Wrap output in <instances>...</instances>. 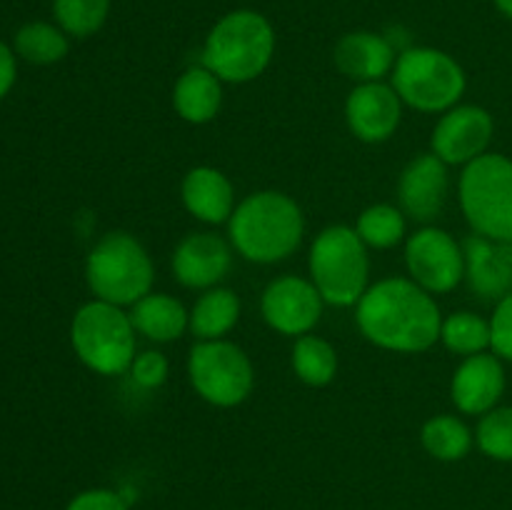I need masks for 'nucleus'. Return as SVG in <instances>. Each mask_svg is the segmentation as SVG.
Instances as JSON below:
<instances>
[{
	"instance_id": "1",
	"label": "nucleus",
	"mask_w": 512,
	"mask_h": 510,
	"mask_svg": "<svg viewBox=\"0 0 512 510\" xmlns=\"http://www.w3.org/2000/svg\"><path fill=\"white\" fill-rule=\"evenodd\" d=\"M355 323L368 343L393 353H425L440 340L443 313L435 295L415 280L390 275L368 285L355 305Z\"/></svg>"
},
{
	"instance_id": "2",
	"label": "nucleus",
	"mask_w": 512,
	"mask_h": 510,
	"mask_svg": "<svg viewBox=\"0 0 512 510\" xmlns=\"http://www.w3.org/2000/svg\"><path fill=\"white\" fill-rule=\"evenodd\" d=\"M305 235V215L290 195L258 190L235 205L228 220V240L235 253L255 265L288 260Z\"/></svg>"
},
{
	"instance_id": "3",
	"label": "nucleus",
	"mask_w": 512,
	"mask_h": 510,
	"mask_svg": "<svg viewBox=\"0 0 512 510\" xmlns=\"http://www.w3.org/2000/svg\"><path fill=\"white\" fill-rule=\"evenodd\" d=\"M275 55V30L258 10H233L210 28L200 65L223 83L243 85L260 78Z\"/></svg>"
},
{
	"instance_id": "4",
	"label": "nucleus",
	"mask_w": 512,
	"mask_h": 510,
	"mask_svg": "<svg viewBox=\"0 0 512 510\" xmlns=\"http://www.w3.org/2000/svg\"><path fill=\"white\" fill-rule=\"evenodd\" d=\"M85 280L98 300L125 308L153 293L155 265L145 245L125 230H110L85 258Z\"/></svg>"
},
{
	"instance_id": "5",
	"label": "nucleus",
	"mask_w": 512,
	"mask_h": 510,
	"mask_svg": "<svg viewBox=\"0 0 512 510\" xmlns=\"http://www.w3.org/2000/svg\"><path fill=\"white\" fill-rule=\"evenodd\" d=\"M308 273L320 298L335 308L358 305L368 290V245L350 225H328L315 235L308 253Z\"/></svg>"
},
{
	"instance_id": "6",
	"label": "nucleus",
	"mask_w": 512,
	"mask_h": 510,
	"mask_svg": "<svg viewBox=\"0 0 512 510\" xmlns=\"http://www.w3.org/2000/svg\"><path fill=\"white\" fill-rule=\"evenodd\" d=\"M135 325L130 313L105 300H88L70 320V345L80 363L93 373L113 378L133 365Z\"/></svg>"
},
{
	"instance_id": "7",
	"label": "nucleus",
	"mask_w": 512,
	"mask_h": 510,
	"mask_svg": "<svg viewBox=\"0 0 512 510\" xmlns=\"http://www.w3.org/2000/svg\"><path fill=\"white\" fill-rule=\"evenodd\" d=\"M390 85L408 108L443 115L445 110L460 105L468 88V75L450 53L420 45L400 50L390 73Z\"/></svg>"
},
{
	"instance_id": "8",
	"label": "nucleus",
	"mask_w": 512,
	"mask_h": 510,
	"mask_svg": "<svg viewBox=\"0 0 512 510\" xmlns=\"http://www.w3.org/2000/svg\"><path fill=\"white\" fill-rule=\"evenodd\" d=\"M458 200L473 233L512 243V158L485 153L465 165Z\"/></svg>"
},
{
	"instance_id": "9",
	"label": "nucleus",
	"mask_w": 512,
	"mask_h": 510,
	"mask_svg": "<svg viewBox=\"0 0 512 510\" xmlns=\"http://www.w3.org/2000/svg\"><path fill=\"white\" fill-rule=\"evenodd\" d=\"M188 380L215 408H238L253 395L255 368L233 340H195L188 353Z\"/></svg>"
},
{
	"instance_id": "10",
	"label": "nucleus",
	"mask_w": 512,
	"mask_h": 510,
	"mask_svg": "<svg viewBox=\"0 0 512 510\" xmlns=\"http://www.w3.org/2000/svg\"><path fill=\"white\" fill-rule=\"evenodd\" d=\"M405 268L410 280L430 295H445L465 280L463 243L448 230L425 225L405 238Z\"/></svg>"
},
{
	"instance_id": "11",
	"label": "nucleus",
	"mask_w": 512,
	"mask_h": 510,
	"mask_svg": "<svg viewBox=\"0 0 512 510\" xmlns=\"http://www.w3.org/2000/svg\"><path fill=\"white\" fill-rule=\"evenodd\" d=\"M325 300L310 278L300 275H280L265 285L260 295V315L275 333L300 338L313 333L323 318Z\"/></svg>"
},
{
	"instance_id": "12",
	"label": "nucleus",
	"mask_w": 512,
	"mask_h": 510,
	"mask_svg": "<svg viewBox=\"0 0 512 510\" xmlns=\"http://www.w3.org/2000/svg\"><path fill=\"white\" fill-rule=\"evenodd\" d=\"M495 133V120L483 105L460 103L445 110L433 128L430 150L445 165H468L488 153Z\"/></svg>"
},
{
	"instance_id": "13",
	"label": "nucleus",
	"mask_w": 512,
	"mask_h": 510,
	"mask_svg": "<svg viewBox=\"0 0 512 510\" xmlns=\"http://www.w3.org/2000/svg\"><path fill=\"white\" fill-rule=\"evenodd\" d=\"M403 120V100L383 80L358 83L345 100V123L360 143H385L393 138Z\"/></svg>"
},
{
	"instance_id": "14",
	"label": "nucleus",
	"mask_w": 512,
	"mask_h": 510,
	"mask_svg": "<svg viewBox=\"0 0 512 510\" xmlns=\"http://www.w3.org/2000/svg\"><path fill=\"white\" fill-rule=\"evenodd\" d=\"M233 268V245L223 235L188 233L173 250L170 270L173 278L188 290H208L228 278Z\"/></svg>"
},
{
	"instance_id": "15",
	"label": "nucleus",
	"mask_w": 512,
	"mask_h": 510,
	"mask_svg": "<svg viewBox=\"0 0 512 510\" xmlns=\"http://www.w3.org/2000/svg\"><path fill=\"white\" fill-rule=\"evenodd\" d=\"M450 193L448 165L430 150L408 160L398 178V203L405 215L430 223L443 213Z\"/></svg>"
},
{
	"instance_id": "16",
	"label": "nucleus",
	"mask_w": 512,
	"mask_h": 510,
	"mask_svg": "<svg viewBox=\"0 0 512 510\" xmlns=\"http://www.w3.org/2000/svg\"><path fill=\"white\" fill-rule=\"evenodd\" d=\"M508 375L493 350L468 355L450 380V400L463 415H485L498 408L505 395Z\"/></svg>"
},
{
	"instance_id": "17",
	"label": "nucleus",
	"mask_w": 512,
	"mask_h": 510,
	"mask_svg": "<svg viewBox=\"0 0 512 510\" xmlns=\"http://www.w3.org/2000/svg\"><path fill=\"white\" fill-rule=\"evenodd\" d=\"M463 253L465 280L475 295L498 303L512 293V243L473 233L463 240Z\"/></svg>"
},
{
	"instance_id": "18",
	"label": "nucleus",
	"mask_w": 512,
	"mask_h": 510,
	"mask_svg": "<svg viewBox=\"0 0 512 510\" xmlns=\"http://www.w3.org/2000/svg\"><path fill=\"white\" fill-rule=\"evenodd\" d=\"M398 55L385 35L373 30H353L335 43L333 60L345 78L355 83H375L393 73Z\"/></svg>"
},
{
	"instance_id": "19",
	"label": "nucleus",
	"mask_w": 512,
	"mask_h": 510,
	"mask_svg": "<svg viewBox=\"0 0 512 510\" xmlns=\"http://www.w3.org/2000/svg\"><path fill=\"white\" fill-rule=\"evenodd\" d=\"M180 200L185 210L205 225L228 223L238 205L230 178L213 165H195L183 175Z\"/></svg>"
},
{
	"instance_id": "20",
	"label": "nucleus",
	"mask_w": 512,
	"mask_h": 510,
	"mask_svg": "<svg viewBox=\"0 0 512 510\" xmlns=\"http://www.w3.org/2000/svg\"><path fill=\"white\" fill-rule=\"evenodd\" d=\"M173 108L185 123H210L223 108V80L210 73L205 65H193L175 80Z\"/></svg>"
},
{
	"instance_id": "21",
	"label": "nucleus",
	"mask_w": 512,
	"mask_h": 510,
	"mask_svg": "<svg viewBox=\"0 0 512 510\" xmlns=\"http://www.w3.org/2000/svg\"><path fill=\"white\" fill-rule=\"evenodd\" d=\"M130 320L135 333L145 335L153 343H173L188 330L190 310L168 293H148L130 305Z\"/></svg>"
},
{
	"instance_id": "22",
	"label": "nucleus",
	"mask_w": 512,
	"mask_h": 510,
	"mask_svg": "<svg viewBox=\"0 0 512 510\" xmlns=\"http://www.w3.org/2000/svg\"><path fill=\"white\" fill-rule=\"evenodd\" d=\"M240 320V298L235 290L215 285L203 290L195 305L190 308L188 330L195 340H220L238 325Z\"/></svg>"
},
{
	"instance_id": "23",
	"label": "nucleus",
	"mask_w": 512,
	"mask_h": 510,
	"mask_svg": "<svg viewBox=\"0 0 512 510\" xmlns=\"http://www.w3.org/2000/svg\"><path fill=\"white\" fill-rule=\"evenodd\" d=\"M420 443H423L425 453L430 458L455 463V460H463L473 450L475 433L458 415L440 413L425 420L423 428H420Z\"/></svg>"
},
{
	"instance_id": "24",
	"label": "nucleus",
	"mask_w": 512,
	"mask_h": 510,
	"mask_svg": "<svg viewBox=\"0 0 512 510\" xmlns=\"http://www.w3.org/2000/svg\"><path fill=\"white\" fill-rule=\"evenodd\" d=\"M13 50L30 65L60 63L70 50L68 33L58 23L33 20V23L20 25L13 38Z\"/></svg>"
},
{
	"instance_id": "25",
	"label": "nucleus",
	"mask_w": 512,
	"mask_h": 510,
	"mask_svg": "<svg viewBox=\"0 0 512 510\" xmlns=\"http://www.w3.org/2000/svg\"><path fill=\"white\" fill-rule=\"evenodd\" d=\"M290 363H293V373L298 375L300 383L310 385V388H325L333 383L335 373H338V353H335L333 343L313 333L295 338Z\"/></svg>"
},
{
	"instance_id": "26",
	"label": "nucleus",
	"mask_w": 512,
	"mask_h": 510,
	"mask_svg": "<svg viewBox=\"0 0 512 510\" xmlns=\"http://www.w3.org/2000/svg\"><path fill=\"white\" fill-rule=\"evenodd\" d=\"M440 343L455 355H478L490 350V320L473 310H455L443 318L440 328Z\"/></svg>"
},
{
	"instance_id": "27",
	"label": "nucleus",
	"mask_w": 512,
	"mask_h": 510,
	"mask_svg": "<svg viewBox=\"0 0 512 510\" xmlns=\"http://www.w3.org/2000/svg\"><path fill=\"white\" fill-rule=\"evenodd\" d=\"M355 230L368 248L390 250L403 243L408 225H405V213L400 205L375 203L358 215Z\"/></svg>"
},
{
	"instance_id": "28",
	"label": "nucleus",
	"mask_w": 512,
	"mask_h": 510,
	"mask_svg": "<svg viewBox=\"0 0 512 510\" xmlns=\"http://www.w3.org/2000/svg\"><path fill=\"white\" fill-rule=\"evenodd\" d=\"M110 0H53V18L73 38H90L105 25Z\"/></svg>"
},
{
	"instance_id": "29",
	"label": "nucleus",
	"mask_w": 512,
	"mask_h": 510,
	"mask_svg": "<svg viewBox=\"0 0 512 510\" xmlns=\"http://www.w3.org/2000/svg\"><path fill=\"white\" fill-rule=\"evenodd\" d=\"M475 443L488 458L512 463V405H498L480 415Z\"/></svg>"
},
{
	"instance_id": "30",
	"label": "nucleus",
	"mask_w": 512,
	"mask_h": 510,
	"mask_svg": "<svg viewBox=\"0 0 512 510\" xmlns=\"http://www.w3.org/2000/svg\"><path fill=\"white\" fill-rule=\"evenodd\" d=\"M130 375H133L135 385L145 390H155L168 380L170 363L160 350H143V353L135 355L133 365H130Z\"/></svg>"
},
{
	"instance_id": "31",
	"label": "nucleus",
	"mask_w": 512,
	"mask_h": 510,
	"mask_svg": "<svg viewBox=\"0 0 512 510\" xmlns=\"http://www.w3.org/2000/svg\"><path fill=\"white\" fill-rule=\"evenodd\" d=\"M490 350L500 360L512 363V293L495 303L493 318H490Z\"/></svg>"
},
{
	"instance_id": "32",
	"label": "nucleus",
	"mask_w": 512,
	"mask_h": 510,
	"mask_svg": "<svg viewBox=\"0 0 512 510\" xmlns=\"http://www.w3.org/2000/svg\"><path fill=\"white\" fill-rule=\"evenodd\" d=\"M65 510H128V503L118 490L90 488L75 495Z\"/></svg>"
},
{
	"instance_id": "33",
	"label": "nucleus",
	"mask_w": 512,
	"mask_h": 510,
	"mask_svg": "<svg viewBox=\"0 0 512 510\" xmlns=\"http://www.w3.org/2000/svg\"><path fill=\"white\" fill-rule=\"evenodd\" d=\"M15 80H18V55H15L13 45L0 40V100L8 98Z\"/></svg>"
},
{
	"instance_id": "34",
	"label": "nucleus",
	"mask_w": 512,
	"mask_h": 510,
	"mask_svg": "<svg viewBox=\"0 0 512 510\" xmlns=\"http://www.w3.org/2000/svg\"><path fill=\"white\" fill-rule=\"evenodd\" d=\"M495 5H498V10L505 18L512 20V0H495Z\"/></svg>"
}]
</instances>
